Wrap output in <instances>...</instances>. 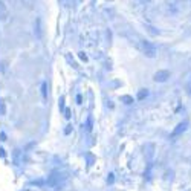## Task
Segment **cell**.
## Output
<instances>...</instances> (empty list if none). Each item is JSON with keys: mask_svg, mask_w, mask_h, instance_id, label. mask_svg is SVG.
Returning <instances> with one entry per match:
<instances>
[{"mask_svg": "<svg viewBox=\"0 0 191 191\" xmlns=\"http://www.w3.org/2000/svg\"><path fill=\"white\" fill-rule=\"evenodd\" d=\"M8 14H9L8 6L5 5V2H3V0H0V20H2V22H5V20L8 18Z\"/></svg>", "mask_w": 191, "mask_h": 191, "instance_id": "obj_1", "label": "cell"}, {"mask_svg": "<svg viewBox=\"0 0 191 191\" xmlns=\"http://www.w3.org/2000/svg\"><path fill=\"white\" fill-rule=\"evenodd\" d=\"M22 3H23V6H26L28 9H32V8H34L35 0H22Z\"/></svg>", "mask_w": 191, "mask_h": 191, "instance_id": "obj_2", "label": "cell"}]
</instances>
